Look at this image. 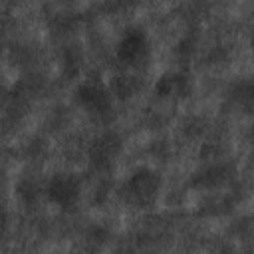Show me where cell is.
<instances>
[{
  "instance_id": "4fadbf2b",
  "label": "cell",
  "mask_w": 254,
  "mask_h": 254,
  "mask_svg": "<svg viewBox=\"0 0 254 254\" xmlns=\"http://www.w3.org/2000/svg\"><path fill=\"white\" fill-rule=\"evenodd\" d=\"M79 24H81V14H73V12H58L48 22V26H50L54 36L71 34Z\"/></svg>"
},
{
  "instance_id": "3957f363",
  "label": "cell",
  "mask_w": 254,
  "mask_h": 254,
  "mask_svg": "<svg viewBox=\"0 0 254 254\" xmlns=\"http://www.w3.org/2000/svg\"><path fill=\"white\" fill-rule=\"evenodd\" d=\"M75 103L91 117L107 121L113 111V95L109 85H103L99 79H83L73 91Z\"/></svg>"
},
{
  "instance_id": "ac0fdd59",
  "label": "cell",
  "mask_w": 254,
  "mask_h": 254,
  "mask_svg": "<svg viewBox=\"0 0 254 254\" xmlns=\"http://www.w3.org/2000/svg\"><path fill=\"white\" fill-rule=\"evenodd\" d=\"M181 131L185 133V137H200L206 131V121L200 117H187L181 125Z\"/></svg>"
},
{
  "instance_id": "30bf717a",
  "label": "cell",
  "mask_w": 254,
  "mask_h": 254,
  "mask_svg": "<svg viewBox=\"0 0 254 254\" xmlns=\"http://www.w3.org/2000/svg\"><path fill=\"white\" fill-rule=\"evenodd\" d=\"M234 206H236V194L234 192H230V190H226V192L214 190V194H210L208 198H204L198 204L196 214L198 216H222V214L232 212Z\"/></svg>"
},
{
  "instance_id": "5bb4252c",
  "label": "cell",
  "mask_w": 254,
  "mask_h": 254,
  "mask_svg": "<svg viewBox=\"0 0 254 254\" xmlns=\"http://www.w3.org/2000/svg\"><path fill=\"white\" fill-rule=\"evenodd\" d=\"M208 12H210V6L206 0H189L179 6L181 18L187 20L189 24H198L202 18H208Z\"/></svg>"
},
{
  "instance_id": "9a60e30c",
  "label": "cell",
  "mask_w": 254,
  "mask_h": 254,
  "mask_svg": "<svg viewBox=\"0 0 254 254\" xmlns=\"http://www.w3.org/2000/svg\"><path fill=\"white\" fill-rule=\"evenodd\" d=\"M196 48H198V36H196V32H189L179 44H177V58L179 60H190L192 58V54L196 52Z\"/></svg>"
},
{
  "instance_id": "8992f818",
  "label": "cell",
  "mask_w": 254,
  "mask_h": 254,
  "mask_svg": "<svg viewBox=\"0 0 254 254\" xmlns=\"http://www.w3.org/2000/svg\"><path fill=\"white\" fill-rule=\"evenodd\" d=\"M236 177V169L226 159H216L204 163L190 179L189 187L196 190H220L226 189Z\"/></svg>"
},
{
  "instance_id": "2e32d148",
  "label": "cell",
  "mask_w": 254,
  "mask_h": 254,
  "mask_svg": "<svg viewBox=\"0 0 254 254\" xmlns=\"http://www.w3.org/2000/svg\"><path fill=\"white\" fill-rule=\"evenodd\" d=\"M226 153V147L222 141H206L200 147V159L202 161H216L222 159V155Z\"/></svg>"
},
{
  "instance_id": "ffe728a7",
  "label": "cell",
  "mask_w": 254,
  "mask_h": 254,
  "mask_svg": "<svg viewBox=\"0 0 254 254\" xmlns=\"http://www.w3.org/2000/svg\"><path fill=\"white\" fill-rule=\"evenodd\" d=\"M65 2H69V0H65Z\"/></svg>"
},
{
  "instance_id": "ba28073f",
  "label": "cell",
  "mask_w": 254,
  "mask_h": 254,
  "mask_svg": "<svg viewBox=\"0 0 254 254\" xmlns=\"http://www.w3.org/2000/svg\"><path fill=\"white\" fill-rule=\"evenodd\" d=\"M224 105L234 113H254V77H242L232 81L224 93Z\"/></svg>"
},
{
  "instance_id": "277c9868",
  "label": "cell",
  "mask_w": 254,
  "mask_h": 254,
  "mask_svg": "<svg viewBox=\"0 0 254 254\" xmlns=\"http://www.w3.org/2000/svg\"><path fill=\"white\" fill-rule=\"evenodd\" d=\"M123 153V137L113 131L107 129L103 133H99L97 137L91 139L89 147H87V161L91 171L95 173H109L115 165V161L121 157Z\"/></svg>"
},
{
  "instance_id": "5b68a950",
  "label": "cell",
  "mask_w": 254,
  "mask_h": 254,
  "mask_svg": "<svg viewBox=\"0 0 254 254\" xmlns=\"http://www.w3.org/2000/svg\"><path fill=\"white\" fill-rule=\"evenodd\" d=\"M44 196L54 206L71 210L81 198V181L73 173H56L44 185Z\"/></svg>"
},
{
  "instance_id": "7c38bea8",
  "label": "cell",
  "mask_w": 254,
  "mask_h": 254,
  "mask_svg": "<svg viewBox=\"0 0 254 254\" xmlns=\"http://www.w3.org/2000/svg\"><path fill=\"white\" fill-rule=\"evenodd\" d=\"M42 192H44V187L32 177H24L16 183V196L24 206H36Z\"/></svg>"
},
{
  "instance_id": "e0dca14e",
  "label": "cell",
  "mask_w": 254,
  "mask_h": 254,
  "mask_svg": "<svg viewBox=\"0 0 254 254\" xmlns=\"http://www.w3.org/2000/svg\"><path fill=\"white\" fill-rule=\"evenodd\" d=\"M143 0H105L103 6H101V10L107 12V14H123V12L133 10Z\"/></svg>"
},
{
  "instance_id": "6da1fadb",
  "label": "cell",
  "mask_w": 254,
  "mask_h": 254,
  "mask_svg": "<svg viewBox=\"0 0 254 254\" xmlns=\"http://www.w3.org/2000/svg\"><path fill=\"white\" fill-rule=\"evenodd\" d=\"M163 189V177L159 171L151 167H139L135 169L119 187L117 194L121 202H125L131 208H151L159 200Z\"/></svg>"
},
{
  "instance_id": "7a4b0ae2",
  "label": "cell",
  "mask_w": 254,
  "mask_h": 254,
  "mask_svg": "<svg viewBox=\"0 0 254 254\" xmlns=\"http://www.w3.org/2000/svg\"><path fill=\"white\" fill-rule=\"evenodd\" d=\"M115 60L123 69H141L151 60V40L145 28L131 26L127 28L117 46H115Z\"/></svg>"
},
{
  "instance_id": "52a82bcc",
  "label": "cell",
  "mask_w": 254,
  "mask_h": 254,
  "mask_svg": "<svg viewBox=\"0 0 254 254\" xmlns=\"http://www.w3.org/2000/svg\"><path fill=\"white\" fill-rule=\"evenodd\" d=\"M194 83L187 71H165L153 85V95L159 101H185L192 95Z\"/></svg>"
},
{
  "instance_id": "8fae6325",
  "label": "cell",
  "mask_w": 254,
  "mask_h": 254,
  "mask_svg": "<svg viewBox=\"0 0 254 254\" xmlns=\"http://www.w3.org/2000/svg\"><path fill=\"white\" fill-rule=\"evenodd\" d=\"M81 64H83V54H81L79 46L69 44V46H65L62 50V54H60V67H62V75L65 79H73L79 73Z\"/></svg>"
},
{
  "instance_id": "d6986e66",
  "label": "cell",
  "mask_w": 254,
  "mask_h": 254,
  "mask_svg": "<svg viewBox=\"0 0 254 254\" xmlns=\"http://www.w3.org/2000/svg\"><path fill=\"white\" fill-rule=\"evenodd\" d=\"M230 58V52L226 46H214L206 56H204V62H208V65H220V64H226Z\"/></svg>"
},
{
  "instance_id": "9c48e42d",
  "label": "cell",
  "mask_w": 254,
  "mask_h": 254,
  "mask_svg": "<svg viewBox=\"0 0 254 254\" xmlns=\"http://www.w3.org/2000/svg\"><path fill=\"white\" fill-rule=\"evenodd\" d=\"M107 85H109V91H111L113 99L129 101V99L137 97L143 91L145 79L139 73H135L133 69H123V71H117L115 75H111Z\"/></svg>"
}]
</instances>
